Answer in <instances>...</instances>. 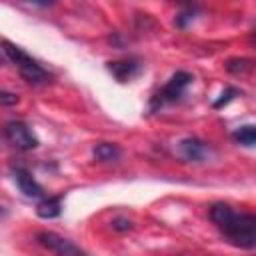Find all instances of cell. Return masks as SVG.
Returning <instances> with one entry per match:
<instances>
[{
  "instance_id": "cell-1",
  "label": "cell",
  "mask_w": 256,
  "mask_h": 256,
  "mask_svg": "<svg viewBox=\"0 0 256 256\" xmlns=\"http://www.w3.org/2000/svg\"><path fill=\"white\" fill-rule=\"evenodd\" d=\"M210 220L232 246L256 250V214L238 212L228 204H214L210 208Z\"/></svg>"
},
{
  "instance_id": "cell-2",
  "label": "cell",
  "mask_w": 256,
  "mask_h": 256,
  "mask_svg": "<svg viewBox=\"0 0 256 256\" xmlns=\"http://www.w3.org/2000/svg\"><path fill=\"white\" fill-rule=\"evenodd\" d=\"M2 52L6 54V58L16 66V70L20 72V76L28 82V84H34V86H38V84H48L50 82V72L46 70V68H42L32 56H28L22 48H18V46H14L12 42H8V40H2Z\"/></svg>"
},
{
  "instance_id": "cell-3",
  "label": "cell",
  "mask_w": 256,
  "mask_h": 256,
  "mask_svg": "<svg viewBox=\"0 0 256 256\" xmlns=\"http://www.w3.org/2000/svg\"><path fill=\"white\" fill-rule=\"evenodd\" d=\"M36 242L46 248L48 252H52L54 256H86V252L74 244L72 240L56 234V232H48V230H42L36 234Z\"/></svg>"
},
{
  "instance_id": "cell-4",
  "label": "cell",
  "mask_w": 256,
  "mask_h": 256,
  "mask_svg": "<svg viewBox=\"0 0 256 256\" xmlns=\"http://www.w3.org/2000/svg\"><path fill=\"white\" fill-rule=\"evenodd\" d=\"M190 82H192V76H190L188 72H176V74L162 86V90L152 98V108H160V106H164V104L176 102V100L184 94V90L190 86Z\"/></svg>"
},
{
  "instance_id": "cell-5",
  "label": "cell",
  "mask_w": 256,
  "mask_h": 256,
  "mask_svg": "<svg viewBox=\"0 0 256 256\" xmlns=\"http://www.w3.org/2000/svg\"><path fill=\"white\" fill-rule=\"evenodd\" d=\"M4 138L8 140L10 146H14L18 150H34L38 146L36 134L30 130L28 124H24L20 120H12L4 126Z\"/></svg>"
},
{
  "instance_id": "cell-6",
  "label": "cell",
  "mask_w": 256,
  "mask_h": 256,
  "mask_svg": "<svg viewBox=\"0 0 256 256\" xmlns=\"http://www.w3.org/2000/svg\"><path fill=\"white\" fill-rule=\"evenodd\" d=\"M178 152L184 160H190V162H200L204 160L208 154H210V148L206 146V142L198 140V138H184L180 144H178Z\"/></svg>"
},
{
  "instance_id": "cell-7",
  "label": "cell",
  "mask_w": 256,
  "mask_h": 256,
  "mask_svg": "<svg viewBox=\"0 0 256 256\" xmlns=\"http://www.w3.org/2000/svg\"><path fill=\"white\" fill-rule=\"evenodd\" d=\"M14 180L20 188V192L26 196V198H44V190L42 186L32 178V174L24 168H16L14 170Z\"/></svg>"
},
{
  "instance_id": "cell-8",
  "label": "cell",
  "mask_w": 256,
  "mask_h": 256,
  "mask_svg": "<svg viewBox=\"0 0 256 256\" xmlns=\"http://www.w3.org/2000/svg\"><path fill=\"white\" fill-rule=\"evenodd\" d=\"M140 62L138 60H118V62H108V70L114 74L118 82H128L140 72Z\"/></svg>"
},
{
  "instance_id": "cell-9",
  "label": "cell",
  "mask_w": 256,
  "mask_h": 256,
  "mask_svg": "<svg viewBox=\"0 0 256 256\" xmlns=\"http://www.w3.org/2000/svg\"><path fill=\"white\" fill-rule=\"evenodd\" d=\"M62 212V198L54 196V198H42L36 206V214L44 220H52L56 216H60Z\"/></svg>"
},
{
  "instance_id": "cell-10",
  "label": "cell",
  "mask_w": 256,
  "mask_h": 256,
  "mask_svg": "<svg viewBox=\"0 0 256 256\" xmlns=\"http://www.w3.org/2000/svg\"><path fill=\"white\" fill-rule=\"evenodd\" d=\"M232 138L238 144L246 146V148H256V126L254 124H244V126H240L232 132Z\"/></svg>"
},
{
  "instance_id": "cell-11",
  "label": "cell",
  "mask_w": 256,
  "mask_h": 256,
  "mask_svg": "<svg viewBox=\"0 0 256 256\" xmlns=\"http://www.w3.org/2000/svg\"><path fill=\"white\" fill-rule=\"evenodd\" d=\"M120 156V148L112 142H100L94 146V158L102 160V162H110V160H116Z\"/></svg>"
},
{
  "instance_id": "cell-12",
  "label": "cell",
  "mask_w": 256,
  "mask_h": 256,
  "mask_svg": "<svg viewBox=\"0 0 256 256\" xmlns=\"http://www.w3.org/2000/svg\"><path fill=\"white\" fill-rule=\"evenodd\" d=\"M234 64H238V66H226L230 72H234V74H242V72H248V70H252L254 68V62L252 60H248V58H236V60H232Z\"/></svg>"
},
{
  "instance_id": "cell-13",
  "label": "cell",
  "mask_w": 256,
  "mask_h": 256,
  "mask_svg": "<svg viewBox=\"0 0 256 256\" xmlns=\"http://www.w3.org/2000/svg\"><path fill=\"white\" fill-rule=\"evenodd\" d=\"M236 94H238V90H236V88H228V90H226V92L222 94V98L214 102V108H220L222 104H228V102H230V100H232V98H234Z\"/></svg>"
},
{
  "instance_id": "cell-14",
  "label": "cell",
  "mask_w": 256,
  "mask_h": 256,
  "mask_svg": "<svg viewBox=\"0 0 256 256\" xmlns=\"http://www.w3.org/2000/svg\"><path fill=\"white\" fill-rule=\"evenodd\" d=\"M112 228L124 232V230H130V228H132V222L126 220V218H116V220H112Z\"/></svg>"
},
{
  "instance_id": "cell-15",
  "label": "cell",
  "mask_w": 256,
  "mask_h": 256,
  "mask_svg": "<svg viewBox=\"0 0 256 256\" xmlns=\"http://www.w3.org/2000/svg\"><path fill=\"white\" fill-rule=\"evenodd\" d=\"M0 102L4 106H10V104H16L18 102V96L16 94H10V92H0Z\"/></svg>"
}]
</instances>
